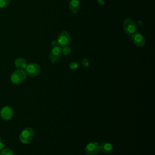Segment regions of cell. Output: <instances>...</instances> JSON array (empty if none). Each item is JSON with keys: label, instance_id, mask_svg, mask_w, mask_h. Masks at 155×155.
<instances>
[{"label": "cell", "instance_id": "cell-1", "mask_svg": "<svg viewBox=\"0 0 155 155\" xmlns=\"http://www.w3.org/2000/svg\"><path fill=\"white\" fill-rule=\"evenodd\" d=\"M27 78V74L23 70H16L14 71L10 76V81L14 84H19L24 82Z\"/></svg>", "mask_w": 155, "mask_h": 155}, {"label": "cell", "instance_id": "cell-2", "mask_svg": "<svg viewBox=\"0 0 155 155\" xmlns=\"http://www.w3.org/2000/svg\"><path fill=\"white\" fill-rule=\"evenodd\" d=\"M57 42L59 47H65L68 46L71 42V36L67 31H62L58 36Z\"/></svg>", "mask_w": 155, "mask_h": 155}, {"label": "cell", "instance_id": "cell-3", "mask_svg": "<svg viewBox=\"0 0 155 155\" xmlns=\"http://www.w3.org/2000/svg\"><path fill=\"white\" fill-rule=\"evenodd\" d=\"M35 133L32 128H25L19 135V140L23 143H28L33 139Z\"/></svg>", "mask_w": 155, "mask_h": 155}, {"label": "cell", "instance_id": "cell-4", "mask_svg": "<svg viewBox=\"0 0 155 155\" xmlns=\"http://www.w3.org/2000/svg\"><path fill=\"white\" fill-rule=\"evenodd\" d=\"M62 54V49L59 46L54 47L51 50L49 58L52 63L58 62Z\"/></svg>", "mask_w": 155, "mask_h": 155}, {"label": "cell", "instance_id": "cell-5", "mask_svg": "<svg viewBox=\"0 0 155 155\" xmlns=\"http://www.w3.org/2000/svg\"><path fill=\"white\" fill-rule=\"evenodd\" d=\"M124 29L128 35H132L136 31L135 22L131 18H127L124 22Z\"/></svg>", "mask_w": 155, "mask_h": 155}, {"label": "cell", "instance_id": "cell-6", "mask_svg": "<svg viewBox=\"0 0 155 155\" xmlns=\"http://www.w3.org/2000/svg\"><path fill=\"white\" fill-rule=\"evenodd\" d=\"M25 70L26 74L30 77H35L38 76L41 71L40 66L36 63H31L27 65Z\"/></svg>", "mask_w": 155, "mask_h": 155}, {"label": "cell", "instance_id": "cell-7", "mask_svg": "<svg viewBox=\"0 0 155 155\" xmlns=\"http://www.w3.org/2000/svg\"><path fill=\"white\" fill-rule=\"evenodd\" d=\"M99 145L97 142H91L85 147V152L89 155H94L99 153Z\"/></svg>", "mask_w": 155, "mask_h": 155}, {"label": "cell", "instance_id": "cell-8", "mask_svg": "<svg viewBox=\"0 0 155 155\" xmlns=\"http://www.w3.org/2000/svg\"><path fill=\"white\" fill-rule=\"evenodd\" d=\"M131 39L133 43L138 47H143L145 44V39L140 33H134L132 34Z\"/></svg>", "mask_w": 155, "mask_h": 155}, {"label": "cell", "instance_id": "cell-9", "mask_svg": "<svg viewBox=\"0 0 155 155\" xmlns=\"http://www.w3.org/2000/svg\"><path fill=\"white\" fill-rule=\"evenodd\" d=\"M0 114L1 117L3 119L5 120H8L13 117V108L10 106H5L2 108Z\"/></svg>", "mask_w": 155, "mask_h": 155}, {"label": "cell", "instance_id": "cell-10", "mask_svg": "<svg viewBox=\"0 0 155 155\" xmlns=\"http://www.w3.org/2000/svg\"><path fill=\"white\" fill-rule=\"evenodd\" d=\"M69 9L74 14L77 13L80 8V4L78 0H71L69 2Z\"/></svg>", "mask_w": 155, "mask_h": 155}, {"label": "cell", "instance_id": "cell-11", "mask_svg": "<svg viewBox=\"0 0 155 155\" xmlns=\"http://www.w3.org/2000/svg\"><path fill=\"white\" fill-rule=\"evenodd\" d=\"M113 149V145L108 142H104L99 146V150L104 153H110Z\"/></svg>", "mask_w": 155, "mask_h": 155}, {"label": "cell", "instance_id": "cell-12", "mask_svg": "<svg viewBox=\"0 0 155 155\" xmlns=\"http://www.w3.org/2000/svg\"><path fill=\"white\" fill-rule=\"evenodd\" d=\"M15 65L16 67H17L18 68H19L20 70H24L27 66V63L24 58H19L15 60Z\"/></svg>", "mask_w": 155, "mask_h": 155}, {"label": "cell", "instance_id": "cell-13", "mask_svg": "<svg viewBox=\"0 0 155 155\" xmlns=\"http://www.w3.org/2000/svg\"><path fill=\"white\" fill-rule=\"evenodd\" d=\"M0 155H15L13 151L10 148L3 149L0 153Z\"/></svg>", "mask_w": 155, "mask_h": 155}, {"label": "cell", "instance_id": "cell-14", "mask_svg": "<svg viewBox=\"0 0 155 155\" xmlns=\"http://www.w3.org/2000/svg\"><path fill=\"white\" fill-rule=\"evenodd\" d=\"M11 2V0H0V7L3 8L8 6Z\"/></svg>", "mask_w": 155, "mask_h": 155}, {"label": "cell", "instance_id": "cell-15", "mask_svg": "<svg viewBox=\"0 0 155 155\" xmlns=\"http://www.w3.org/2000/svg\"><path fill=\"white\" fill-rule=\"evenodd\" d=\"M79 67V64L78 62H71L70 65H69V67L71 70H76Z\"/></svg>", "mask_w": 155, "mask_h": 155}, {"label": "cell", "instance_id": "cell-16", "mask_svg": "<svg viewBox=\"0 0 155 155\" xmlns=\"http://www.w3.org/2000/svg\"><path fill=\"white\" fill-rule=\"evenodd\" d=\"M71 53V48L68 47V46L64 47L62 50V53H64L65 55H68Z\"/></svg>", "mask_w": 155, "mask_h": 155}, {"label": "cell", "instance_id": "cell-17", "mask_svg": "<svg viewBox=\"0 0 155 155\" xmlns=\"http://www.w3.org/2000/svg\"><path fill=\"white\" fill-rule=\"evenodd\" d=\"M82 65L84 67H88L89 66V61L86 58H84L82 59Z\"/></svg>", "mask_w": 155, "mask_h": 155}, {"label": "cell", "instance_id": "cell-18", "mask_svg": "<svg viewBox=\"0 0 155 155\" xmlns=\"http://www.w3.org/2000/svg\"><path fill=\"white\" fill-rule=\"evenodd\" d=\"M4 148V143L2 139L0 137V150H2Z\"/></svg>", "mask_w": 155, "mask_h": 155}, {"label": "cell", "instance_id": "cell-19", "mask_svg": "<svg viewBox=\"0 0 155 155\" xmlns=\"http://www.w3.org/2000/svg\"><path fill=\"white\" fill-rule=\"evenodd\" d=\"M51 45H52L53 47H56V46H59L56 41H53L51 42Z\"/></svg>", "mask_w": 155, "mask_h": 155}, {"label": "cell", "instance_id": "cell-20", "mask_svg": "<svg viewBox=\"0 0 155 155\" xmlns=\"http://www.w3.org/2000/svg\"><path fill=\"white\" fill-rule=\"evenodd\" d=\"M78 1H79V0H78Z\"/></svg>", "mask_w": 155, "mask_h": 155}]
</instances>
